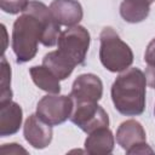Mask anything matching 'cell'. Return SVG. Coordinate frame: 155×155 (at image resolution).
<instances>
[{"mask_svg": "<svg viewBox=\"0 0 155 155\" xmlns=\"http://www.w3.org/2000/svg\"><path fill=\"white\" fill-rule=\"evenodd\" d=\"M61 25L52 16L50 7L38 0H30L22 15L16 18L12 28V50L16 62L22 64L31 61L39 42L46 47L57 45Z\"/></svg>", "mask_w": 155, "mask_h": 155, "instance_id": "obj_1", "label": "cell"}, {"mask_svg": "<svg viewBox=\"0 0 155 155\" xmlns=\"http://www.w3.org/2000/svg\"><path fill=\"white\" fill-rule=\"evenodd\" d=\"M74 102L71 97L48 93L36 104V115L51 126H57L67 121L73 111Z\"/></svg>", "mask_w": 155, "mask_h": 155, "instance_id": "obj_5", "label": "cell"}, {"mask_svg": "<svg viewBox=\"0 0 155 155\" xmlns=\"http://www.w3.org/2000/svg\"><path fill=\"white\" fill-rule=\"evenodd\" d=\"M126 153L127 154H154V150L150 148V145L147 142H142V143L134 145L133 148H131Z\"/></svg>", "mask_w": 155, "mask_h": 155, "instance_id": "obj_20", "label": "cell"}, {"mask_svg": "<svg viewBox=\"0 0 155 155\" xmlns=\"http://www.w3.org/2000/svg\"><path fill=\"white\" fill-rule=\"evenodd\" d=\"M154 114H155V108H154Z\"/></svg>", "mask_w": 155, "mask_h": 155, "instance_id": "obj_23", "label": "cell"}, {"mask_svg": "<svg viewBox=\"0 0 155 155\" xmlns=\"http://www.w3.org/2000/svg\"><path fill=\"white\" fill-rule=\"evenodd\" d=\"M24 139L35 149H45L52 142V126L40 119L36 114L27 117L23 126Z\"/></svg>", "mask_w": 155, "mask_h": 155, "instance_id": "obj_8", "label": "cell"}, {"mask_svg": "<svg viewBox=\"0 0 155 155\" xmlns=\"http://www.w3.org/2000/svg\"><path fill=\"white\" fill-rule=\"evenodd\" d=\"M144 74L147 79V85L155 90V65H148Z\"/></svg>", "mask_w": 155, "mask_h": 155, "instance_id": "obj_21", "label": "cell"}, {"mask_svg": "<svg viewBox=\"0 0 155 155\" xmlns=\"http://www.w3.org/2000/svg\"><path fill=\"white\" fill-rule=\"evenodd\" d=\"M144 62L148 65H155V38L148 44L144 53Z\"/></svg>", "mask_w": 155, "mask_h": 155, "instance_id": "obj_19", "label": "cell"}, {"mask_svg": "<svg viewBox=\"0 0 155 155\" xmlns=\"http://www.w3.org/2000/svg\"><path fill=\"white\" fill-rule=\"evenodd\" d=\"M29 4V0H0V7L4 12L17 15L23 12Z\"/></svg>", "mask_w": 155, "mask_h": 155, "instance_id": "obj_17", "label": "cell"}, {"mask_svg": "<svg viewBox=\"0 0 155 155\" xmlns=\"http://www.w3.org/2000/svg\"><path fill=\"white\" fill-rule=\"evenodd\" d=\"M29 74L31 76L33 82L42 91L47 93L58 94L61 92L59 79L45 65H34L29 69Z\"/></svg>", "mask_w": 155, "mask_h": 155, "instance_id": "obj_13", "label": "cell"}, {"mask_svg": "<svg viewBox=\"0 0 155 155\" xmlns=\"http://www.w3.org/2000/svg\"><path fill=\"white\" fill-rule=\"evenodd\" d=\"M0 151H1V154H4V155H7V154H19V153L27 154V153H28L24 148H22V147H21L19 144H17V143L2 144Z\"/></svg>", "mask_w": 155, "mask_h": 155, "instance_id": "obj_18", "label": "cell"}, {"mask_svg": "<svg viewBox=\"0 0 155 155\" xmlns=\"http://www.w3.org/2000/svg\"><path fill=\"white\" fill-rule=\"evenodd\" d=\"M42 65L48 68L59 80H65L76 67L58 50L46 53L42 58Z\"/></svg>", "mask_w": 155, "mask_h": 155, "instance_id": "obj_14", "label": "cell"}, {"mask_svg": "<svg viewBox=\"0 0 155 155\" xmlns=\"http://www.w3.org/2000/svg\"><path fill=\"white\" fill-rule=\"evenodd\" d=\"M69 96L74 103L98 102L103 96V82L94 74H81L74 80Z\"/></svg>", "mask_w": 155, "mask_h": 155, "instance_id": "obj_7", "label": "cell"}, {"mask_svg": "<svg viewBox=\"0 0 155 155\" xmlns=\"http://www.w3.org/2000/svg\"><path fill=\"white\" fill-rule=\"evenodd\" d=\"M99 59L102 65L111 73H121L133 63L131 47L120 39L119 34L111 28L105 27L99 34Z\"/></svg>", "mask_w": 155, "mask_h": 155, "instance_id": "obj_3", "label": "cell"}, {"mask_svg": "<svg viewBox=\"0 0 155 155\" xmlns=\"http://www.w3.org/2000/svg\"><path fill=\"white\" fill-rule=\"evenodd\" d=\"M23 120L22 107L16 102L0 104V137H7L17 133Z\"/></svg>", "mask_w": 155, "mask_h": 155, "instance_id": "obj_10", "label": "cell"}, {"mask_svg": "<svg viewBox=\"0 0 155 155\" xmlns=\"http://www.w3.org/2000/svg\"><path fill=\"white\" fill-rule=\"evenodd\" d=\"M69 120L86 133L109 126V116L98 102L74 103Z\"/></svg>", "mask_w": 155, "mask_h": 155, "instance_id": "obj_6", "label": "cell"}, {"mask_svg": "<svg viewBox=\"0 0 155 155\" xmlns=\"http://www.w3.org/2000/svg\"><path fill=\"white\" fill-rule=\"evenodd\" d=\"M115 138L109 127H101L88 133L85 140V151L91 155L110 154L114 150Z\"/></svg>", "mask_w": 155, "mask_h": 155, "instance_id": "obj_12", "label": "cell"}, {"mask_svg": "<svg viewBox=\"0 0 155 155\" xmlns=\"http://www.w3.org/2000/svg\"><path fill=\"white\" fill-rule=\"evenodd\" d=\"M143 1H145V2H148L149 5H151L153 2H155V0H143Z\"/></svg>", "mask_w": 155, "mask_h": 155, "instance_id": "obj_22", "label": "cell"}, {"mask_svg": "<svg viewBox=\"0 0 155 155\" xmlns=\"http://www.w3.org/2000/svg\"><path fill=\"white\" fill-rule=\"evenodd\" d=\"M50 11L59 25L65 27L78 25L84 16L82 6L78 0H53Z\"/></svg>", "mask_w": 155, "mask_h": 155, "instance_id": "obj_9", "label": "cell"}, {"mask_svg": "<svg viewBox=\"0 0 155 155\" xmlns=\"http://www.w3.org/2000/svg\"><path fill=\"white\" fill-rule=\"evenodd\" d=\"M111 101L115 109L126 116H138L145 110L147 79L137 67L119 74L111 85Z\"/></svg>", "mask_w": 155, "mask_h": 155, "instance_id": "obj_2", "label": "cell"}, {"mask_svg": "<svg viewBox=\"0 0 155 155\" xmlns=\"http://www.w3.org/2000/svg\"><path fill=\"white\" fill-rule=\"evenodd\" d=\"M150 12V5L143 0H124L120 5V16L127 23H140Z\"/></svg>", "mask_w": 155, "mask_h": 155, "instance_id": "obj_15", "label": "cell"}, {"mask_svg": "<svg viewBox=\"0 0 155 155\" xmlns=\"http://www.w3.org/2000/svg\"><path fill=\"white\" fill-rule=\"evenodd\" d=\"M91 36L88 30L82 25L68 27V29L61 31L57 46L58 51L62 52L68 59H70L75 65L84 64Z\"/></svg>", "mask_w": 155, "mask_h": 155, "instance_id": "obj_4", "label": "cell"}, {"mask_svg": "<svg viewBox=\"0 0 155 155\" xmlns=\"http://www.w3.org/2000/svg\"><path fill=\"white\" fill-rule=\"evenodd\" d=\"M147 142V133L144 127L137 120H126L116 130V143L128 151L134 145Z\"/></svg>", "mask_w": 155, "mask_h": 155, "instance_id": "obj_11", "label": "cell"}, {"mask_svg": "<svg viewBox=\"0 0 155 155\" xmlns=\"http://www.w3.org/2000/svg\"><path fill=\"white\" fill-rule=\"evenodd\" d=\"M1 79H0V104L12 101V91H11V67L7 62L6 57H1Z\"/></svg>", "mask_w": 155, "mask_h": 155, "instance_id": "obj_16", "label": "cell"}]
</instances>
